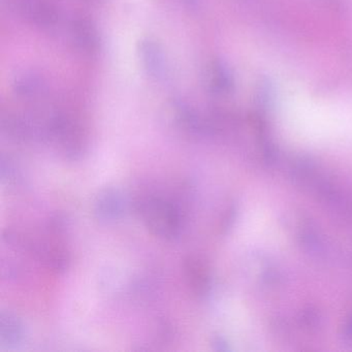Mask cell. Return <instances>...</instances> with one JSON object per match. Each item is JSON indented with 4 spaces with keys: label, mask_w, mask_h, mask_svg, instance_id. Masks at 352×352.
Segmentation results:
<instances>
[{
    "label": "cell",
    "mask_w": 352,
    "mask_h": 352,
    "mask_svg": "<svg viewBox=\"0 0 352 352\" xmlns=\"http://www.w3.org/2000/svg\"><path fill=\"white\" fill-rule=\"evenodd\" d=\"M72 47L85 57H96L102 51V36L96 24L84 16H74L65 25Z\"/></svg>",
    "instance_id": "3"
},
{
    "label": "cell",
    "mask_w": 352,
    "mask_h": 352,
    "mask_svg": "<svg viewBox=\"0 0 352 352\" xmlns=\"http://www.w3.org/2000/svg\"><path fill=\"white\" fill-rule=\"evenodd\" d=\"M12 90L18 100L26 104H40L46 102L50 96L48 82L36 72L18 74L12 84Z\"/></svg>",
    "instance_id": "7"
},
{
    "label": "cell",
    "mask_w": 352,
    "mask_h": 352,
    "mask_svg": "<svg viewBox=\"0 0 352 352\" xmlns=\"http://www.w3.org/2000/svg\"><path fill=\"white\" fill-rule=\"evenodd\" d=\"M174 1L189 13H197L203 9L204 0H174Z\"/></svg>",
    "instance_id": "11"
},
{
    "label": "cell",
    "mask_w": 352,
    "mask_h": 352,
    "mask_svg": "<svg viewBox=\"0 0 352 352\" xmlns=\"http://www.w3.org/2000/svg\"><path fill=\"white\" fill-rule=\"evenodd\" d=\"M131 206L153 236L172 242L183 234L186 219L180 206L172 199L157 195H141Z\"/></svg>",
    "instance_id": "1"
},
{
    "label": "cell",
    "mask_w": 352,
    "mask_h": 352,
    "mask_svg": "<svg viewBox=\"0 0 352 352\" xmlns=\"http://www.w3.org/2000/svg\"><path fill=\"white\" fill-rule=\"evenodd\" d=\"M138 56L146 75L157 83L170 77V65L164 47L152 38H142L138 45Z\"/></svg>",
    "instance_id": "4"
},
{
    "label": "cell",
    "mask_w": 352,
    "mask_h": 352,
    "mask_svg": "<svg viewBox=\"0 0 352 352\" xmlns=\"http://www.w3.org/2000/svg\"><path fill=\"white\" fill-rule=\"evenodd\" d=\"M182 269L189 292L197 298H205L212 287L211 273L205 261L197 255H188L183 261Z\"/></svg>",
    "instance_id": "8"
},
{
    "label": "cell",
    "mask_w": 352,
    "mask_h": 352,
    "mask_svg": "<svg viewBox=\"0 0 352 352\" xmlns=\"http://www.w3.org/2000/svg\"><path fill=\"white\" fill-rule=\"evenodd\" d=\"M204 85L211 96L217 98L230 96L234 89L232 69L219 59L212 60L204 73Z\"/></svg>",
    "instance_id": "9"
},
{
    "label": "cell",
    "mask_w": 352,
    "mask_h": 352,
    "mask_svg": "<svg viewBox=\"0 0 352 352\" xmlns=\"http://www.w3.org/2000/svg\"><path fill=\"white\" fill-rule=\"evenodd\" d=\"M347 336H348V337L350 338V339H351V341H352V317H351V319H350L349 324H348Z\"/></svg>",
    "instance_id": "13"
},
{
    "label": "cell",
    "mask_w": 352,
    "mask_h": 352,
    "mask_svg": "<svg viewBox=\"0 0 352 352\" xmlns=\"http://www.w3.org/2000/svg\"><path fill=\"white\" fill-rule=\"evenodd\" d=\"M43 135L69 162H79L87 154L89 140L85 129L63 111H53L43 120Z\"/></svg>",
    "instance_id": "2"
},
{
    "label": "cell",
    "mask_w": 352,
    "mask_h": 352,
    "mask_svg": "<svg viewBox=\"0 0 352 352\" xmlns=\"http://www.w3.org/2000/svg\"><path fill=\"white\" fill-rule=\"evenodd\" d=\"M23 321L12 312L3 311L0 315V345L3 348L17 347L25 338Z\"/></svg>",
    "instance_id": "10"
},
{
    "label": "cell",
    "mask_w": 352,
    "mask_h": 352,
    "mask_svg": "<svg viewBox=\"0 0 352 352\" xmlns=\"http://www.w3.org/2000/svg\"><path fill=\"white\" fill-rule=\"evenodd\" d=\"M129 205L131 203L121 189L107 187L94 199V217L102 223H115L126 215Z\"/></svg>",
    "instance_id": "6"
},
{
    "label": "cell",
    "mask_w": 352,
    "mask_h": 352,
    "mask_svg": "<svg viewBox=\"0 0 352 352\" xmlns=\"http://www.w3.org/2000/svg\"><path fill=\"white\" fill-rule=\"evenodd\" d=\"M86 1H89V3H98V0H86Z\"/></svg>",
    "instance_id": "14"
},
{
    "label": "cell",
    "mask_w": 352,
    "mask_h": 352,
    "mask_svg": "<svg viewBox=\"0 0 352 352\" xmlns=\"http://www.w3.org/2000/svg\"><path fill=\"white\" fill-rule=\"evenodd\" d=\"M322 1H325V3H329V6H331L333 9L339 10L344 9V0H322Z\"/></svg>",
    "instance_id": "12"
},
{
    "label": "cell",
    "mask_w": 352,
    "mask_h": 352,
    "mask_svg": "<svg viewBox=\"0 0 352 352\" xmlns=\"http://www.w3.org/2000/svg\"><path fill=\"white\" fill-rule=\"evenodd\" d=\"M1 131L10 139L21 143L34 141H44L43 137V121L34 119L30 115L22 113H3L1 116Z\"/></svg>",
    "instance_id": "5"
}]
</instances>
